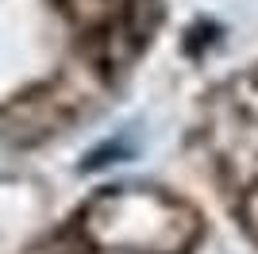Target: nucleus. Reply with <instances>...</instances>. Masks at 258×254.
Wrapping results in <instances>:
<instances>
[{"mask_svg":"<svg viewBox=\"0 0 258 254\" xmlns=\"http://www.w3.org/2000/svg\"><path fill=\"white\" fill-rule=\"evenodd\" d=\"M85 231L112 254H173L197 231L189 212L154 193H104L85 216Z\"/></svg>","mask_w":258,"mask_h":254,"instance_id":"f257e3e1","label":"nucleus"}]
</instances>
